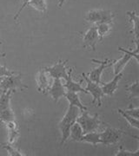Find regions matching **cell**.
<instances>
[{"instance_id": "obj_1", "label": "cell", "mask_w": 139, "mask_h": 156, "mask_svg": "<svg viewBox=\"0 0 139 156\" xmlns=\"http://www.w3.org/2000/svg\"><path fill=\"white\" fill-rule=\"evenodd\" d=\"M81 110L78 108L69 105L65 115H64L60 122L58 123V129L61 134V142H60L61 145H64L69 140L71 128L77 122V119L79 116Z\"/></svg>"}, {"instance_id": "obj_2", "label": "cell", "mask_w": 139, "mask_h": 156, "mask_svg": "<svg viewBox=\"0 0 139 156\" xmlns=\"http://www.w3.org/2000/svg\"><path fill=\"white\" fill-rule=\"evenodd\" d=\"M77 122L83 128V134L97 131L101 124L99 115L96 114L94 115H90L87 110L81 111L79 116L77 119Z\"/></svg>"}, {"instance_id": "obj_3", "label": "cell", "mask_w": 139, "mask_h": 156, "mask_svg": "<svg viewBox=\"0 0 139 156\" xmlns=\"http://www.w3.org/2000/svg\"><path fill=\"white\" fill-rule=\"evenodd\" d=\"M138 48L139 45H137V46H136L135 50H130L124 49L123 47H118V50L123 52V56L119 60H115L114 63H113V69H114L115 75L123 72L125 66L128 64L129 62L132 58H135L136 62H138Z\"/></svg>"}, {"instance_id": "obj_4", "label": "cell", "mask_w": 139, "mask_h": 156, "mask_svg": "<svg viewBox=\"0 0 139 156\" xmlns=\"http://www.w3.org/2000/svg\"><path fill=\"white\" fill-rule=\"evenodd\" d=\"M114 14L107 10H91L89 11L84 16V20L86 22L97 24L101 23H111L113 21Z\"/></svg>"}, {"instance_id": "obj_5", "label": "cell", "mask_w": 139, "mask_h": 156, "mask_svg": "<svg viewBox=\"0 0 139 156\" xmlns=\"http://www.w3.org/2000/svg\"><path fill=\"white\" fill-rule=\"evenodd\" d=\"M124 134L126 133L123 130L108 126L103 132L100 133L101 144L104 146L116 145L119 141V140L121 139L123 134Z\"/></svg>"}, {"instance_id": "obj_6", "label": "cell", "mask_w": 139, "mask_h": 156, "mask_svg": "<svg viewBox=\"0 0 139 156\" xmlns=\"http://www.w3.org/2000/svg\"><path fill=\"white\" fill-rule=\"evenodd\" d=\"M82 76L84 79V81L86 82L85 90L88 92V94H90L92 96L91 104L97 103V106H102V98L104 96V93H103L100 84L96 83L94 82L90 81L84 73H82Z\"/></svg>"}, {"instance_id": "obj_7", "label": "cell", "mask_w": 139, "mask_h": 156, "mask_svg": "<svg viewBox=\"0 0 139 156\" xmlns=\"http://www.w3.org/2000/svg\"><path fill=\"white\" fill-rule=\"evenodd\" d=\"M28 87L22 82L21 75L15 76L12 75L10 76H6L4 78V80L0 83V89L3 91H15L17 89H27Z\"/></svg>"}, {"instance_id": "obj_8", "label": "cell", "mask_w": 139, "mask_h": 156, "mask_svg": "<svg viewBox=\"0 0 139 156\" xmlns=\"http://www.w3.org/2000/svg\"><path fill=\"white\" fill-rule=\"evenodd\" d=\"M67 61L58 60L54 65L50 67H45L46 72L49 74L50 77L53 79H64L65 80L68 77L69 71L66 66Z\"/></svg>"}, {"instance_id": "obj_9", "label": "cell", "mask_w": 139, "mask_h": 156, "mask_svg": "<svg viewBox=\"0 0 139 156\" xmlns=\"http://www.w3.org/2000/svg\"><path fill=\"white\" fill-rule=\"evenodd\" d=\"M91 62L98 63L99 66L97 68L94 69L93 70H91L90 72L88 74V78L90 81L94 82L96 83L101 84V76L102 74L104 72V70L106 68L111 67V65H113L115 60H109V59H105L104 61H100V60H97V59H91Z\"/></svg>"}, {"instance_id": "obj_10", "label": "cell", "mask_w": 139, "mask_h": 156, "mask_svg": "<svg viewBox=\"0 0 139 156\" xmlns=\"http://www.w3.org/2000/svg\"><path fill=\"white\" fill-rule=\"evenodd\" d=\"M99 41V37L97 31L96 25H92L83 36V48L96 50V46Z\"/></svg>"}, {"instance_id": "obj_11", "label": "cell", "mask_w": 139, "mask_h": 156, "mask_svg": "<svg viewBox=\"0 0 139 156\" xmlns=\"http://www.w3.org/2000/svg\"><path fill=\"white\" fill-rule=\"evenodd\" d=\"M48 92L55 102H58L61 98L64 97L67 91L64 84L62 83V79H54L53 83L50 85Z\"/></svg>"}, {"instance_id": "obj_12", "label": "cell", "mask_w": 139, "mask_h": 156, "mask_svg": "<svg viewBox=\"0 0 139 156\" xmlns=\"http://www.w3.org/2000/svg\"><path fill=\"white\" fill-rule=\"evenodd\" d=\"M49 74L46 72L45 69H40L36 76V83L38 92L42 94H46L50 89V78Z\"/></svg>"}, {"instance_id": "obj_13", "label": "cell", "mask_w": 139, "mask_h": 156, "mask_svg": "<svg viewBox=\"0 0 139 156\" xmlns=\"http://www.w3.org/2000/svg\"><path fill=\"white\" fill-rule=\"evenodd\" d=\"M123 77V72L118 73L117 75H115L114 78L110 81L109 83H106L101 85V88L103 90L104 95H108L111 96L115 94V92L117 90L118 88V83Z\"/></svg>"}, {"instance_id": "obj_14", "label": "cell", "mask_w": 139, "mask_h": 156, "mask_svg": "<svg viewBox=\"0 0 139 156\" xmlns=\"http://www.w3.org/2000/svg\"><path fill=\"white\" fill-rule=\"evenodd\" d=\"M71 72H72V69H70L68 77L65 79L64 87H65V89H66V91H69V92H75V93L82 92V93H84V94H88V92L85 90V89L82 87L81 82L77 83V82H75V81L73 80L72 77H71Z\"/></svg>"}, {"instance_id": "obj_15", "label": "cell", "mask_w": 139, "mask_h": 156, "mask_svg": "<svg viewBox=\"0 0 139 156\" xmlns=\"http://www.w3.org/2000/svg\"><path fill=\"white\" fill-rule=\"evenodd\" d=\"M129 19L132 23V30L131 32L134 36V40L136 43V46L138 45L139 39V17L136 11H128L127 12Z\"/></svg>"}, {"instance_id": "obj_16", "label": "cell", "mask_w": 139, "mask_h": 156, "mask_svg": "<svg viewBox=\"0 0 139 156\" xmlns=\"http://www.w3.org/2000/svg\"><path fill=\"white\" fill-rule=\"evenodd\" d=\"M7 131H8V140L10 144H14L19 136V127L16 121H12L5 123Z\"/></svg>"}, {"instance_id": "obj_17", "label": "cell", "mask_w": 139, "mask_h": 156, "mask_svg": "<svg viewBox=\"0 0 139 156\" xmlns=\"http://www.w3.org/2000/svg\"><path fill=\"white\" fill-rule=\"evenodd\" d=\"M64 97H65V98L67 99V101H69L70 105L77 107V108H78L81 111L88 110L87 107L85 106V105H83V103H82V101H81L80 98H79L78 93H75V92H69V91H67Z\"/></svg>"}, {"instance_id": "obj_18", "label": "cell", "mask_w": 139, "mask_h": 156, "mask_svg": "<svg viewBox=\"0 0 139 156\" xmlns=\"http://www.w3.org/2000/svg\"><path fill=\"white\" fill-rule=\"evenodd\" d=\"M83 135V131L80 124L76 122L73 124L70 130V136L69 139H71V141L75 142H81V140Z\"/></svg>"}, {"instance_id": "obj_19", "label": "cell", "mask_w": 139, "mask_h": 156, "mask_svg": "<svg viewBox=\"0 0 139 156\" xmlns=\"http://www.w3.org/2000/svg\"><path fill=\"white\" fill-rule=\"evenodd\" d=\"M81 142L89 143L92 146H97L98 144H101L100 133H97V131L85 133V134H83V137H82Z\"/></svg>"}, {"instance_id": "obj_20", "label": "cell", "mask_w": 139, "mask_h": 156, "mask_svg": "<svg viewBox=\"0 0 139 156\" xmlns=\"http://www.w3.org/2000/svg\"><path fill=\"white\" fill-rule=\"evenodd\" d=\"M96 28L99 37V40H103L104 37H105L106 36L111 33L112 26L111 23H101L96 24Z\"/></svg>"}, {"instance_id": "obj_21", "label": "cell", "mask_w": 139, "mask_h": 156, "mask_svg": "<svg viewBox=\"0 0 139 156\" xmlns=\"http://www.w3.org/2000/svg\"><path fill=\"white\" fill-rule=\"evenodd\" d=\"M37 11L46 13L47 12V3L46 0H31L27 3V5Z\"/></svg>"}, {"instance_id": "obj_22", "label": "cell", "mask_w": 139, "mask_h": 156, "mask_svg": "<svg viewBox=\"0 0 139 156\" xmlns=\"http://www.w3.org/2000/svg\"><path fill=\"white\" fill-rule=\"evenodd\" d=\"M15 121V114L12 110L11 107L4 109L2 111H0V122L3 123H7Z\"/></svg>"}, {"instance_id": "obj_23", "label": "cell", "mask_w": 139, "mask_h": 156, "mask_svg": "<svg viewBox=\"0 0 139 156\" xmlns=\"http://www.w3.org/2000/svg\"><path fill=\"white\" fill-rule=\"evenodd\" d=\"M126 90L128 93L129 99L139 98V82L137 80L130 85L126 86Z\"/></svg>"}, {"instance_id": "obj_24", "label": "cell", "mask_w": 139, "mask_h": 156, "mask_svg": "<svg viewBox=\"0 0 139 156\" xmlns=\"http://www.w3.org/2000/svg\"><path fill=\"white\" fill-rule=\"evenodd\" d=\"M117 112L124 118V120L127 121V122L129 123V125H130V127L136 128V129H138V120H137V119H135V118H133L132 116L127 115V114L123 111V109H121V108H118V109H117Z\"/></svg>"}, {"instance_id": "obj_25", "label": "cell", "mask_w": 139, "mask_h": 156, "mask_svg": "<svg viewBox=\"0 0 139 156\" xmlns=\"http://www.w3.org/2000/svg\"><path fill=\"white\" fill-rule=\"evenodd\" d=\"M1 147L5 149L7 152H8V154L11 156H24L25 154H23L21 151H19L18 149H17L16 147H12V144H2Z\"/></svg>"}, {"instance_id": "obj_26", "label": "cell", "mask_w": 139, "mask_h": 156, "mask_svg": "<svg viewBox=\"0 0 139 156\" xmlns=\"http://www.w3.org/2000/svg\"><path fill=\"white\" fill-rule=\"evenodd\" d=\"M139 153V148H137L135 152H132V151H129L126 150V149H123V147L121 146L119 147V149L117 150V152L115 154L116 156H137L138 154Z\"/></svg>"}, {"instance_id": "obj_27", "label": "cell", "mask_w": 139, "mask_h": 156, "mask_svg": "<svg viewBox=\"0 0 139 156\" xmlns=\"http://www.w3.org/2000/svg\"><path fill=\"white\" fill-rule=\"evenodd\" d=\"M16 74L15 71H11L10 69H8L5 66H2L0 65V77H6V76H10Z\"/></svg>"}, {"instance_id": "obj_28", "label": "cell", "mask_w": 139, "mask_h": 156, "mask_svg": "<svg viewBox=\"0 0 139 156\" xmlns=\"http://www.w3.org/2000/svg\"><path fill=\"white\" fill-rule=\"evenodd\" d=\"M127 115L132 116L135 119H137L138 120V112H139V108H129L126 110H123Z\"/></svg>"}, {"instance_id": "obj_29", "label": "cell", "mask_w": 139, "mask_h": 156, "mask_svg": "<svg viewBox=\"0 0 139 156\" xmlns=\"http://www.w3.org/2000/svg\"><path fill=\"white\" fill-rule=\"evenodd\" d=\"M30 1H31V0H24V2H23V5H21V7H20L19 11H17V13L16 14V16L14 17V20H17V18H18V17L20 16L21 12L24 11V8L26 7V5H27V3L28 2H30Z\"/></svg>"}, {"instance_id": "obj_30", "label": "cell", "mask_w": 139, "mask_h": 156, "mask_svg": "<svg viewBox=\"0 0 139 156\" xmlns=\"http://www.w3.org/2000/svg\"><path fill=\"white\" fill-rule=\"evenodd\" d=\"M65 1L66 0H57V6H58V8H62L64 6V5Z\"/></svg>"}, {"instance_id": "obj_31", "label": "cell", "mask_w": 139, "mask_h": 156, "mask_svg": "<svg viewBox=\"0 0 139 156\" xmlns=\"http://www.w3.org/2000/svg\"><path fill=\"white\" fill-rule=\"evenodd\" d=\"M4 57H5V53H2V52L0 51V59H2V58H4Z\"/></svg>"}, {"instance_id": "obj_32", "label": "cell", "mask_w": 139, "mask_h": 156, "mask_svg": "<svg viewBox=\"0 0 139 156\" xmlns=\"http://www.w3.org/2000/svg\"><path fill=\"white\" fill-rule=\"evenodd\" d=\"M4 78H5V77H0V83H1V82H2V81L4 80Z\"/></svg>"}]
</instances>
